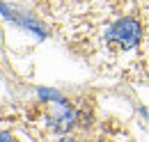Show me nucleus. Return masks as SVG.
<instances>
[{
    "mask_svg": "<svg viewBox=\"0 0 149 142\" xmlns=\"http://www.w3.org/2000/svg\"><path fill=\"white\" fill-rule=\"evenodd\" d=\"M55 106H57V110H55V115H53V119H51V124H53V128H55L57 133H67V131L76 124L78 112H76L67 101H60Z\"/></svg>",
    "mask_w": 149,
    "mask_h": 142,
    "instance_id": "f03ea898",
    "label": "nucleus"
},
{
    "mask_svg": "<svg viewBox=\"0 0 149 142\" xmlns=\"http://www.w3.org/2000/svg\"><path fill=\"white\" fill-rule=\"evenodd\" d=\"M106 39L110 44H117L122 48H133L142 39V25L135 18H119L106 30Z\"/></svg>",
    "mask_w": 149,
    "mask_h": 142,
    "instance_id": "f257e3e1",
    "label": "nucleus"
},
{
    "mask_svg": "<svg viewBox=\"0 0 149 142\" xmlns=\"http://www.w3.org/2000/svg\"><path fill=\"white\" fill-rule=\"evenodd\" d=\"M60 142H76V140H71V138H62Z\"/></svg>",
    "mask_w": 149,
    "mask_h": 142,
    "instance_id": "39448f33",
    "label": "nucleus"
},
{
    "mask_svg": "<svg viewBox=\"0 0 149 142\" xmlns=\"http://www.w3.org/2000/svg\"><path fill=\"white\" fill-rule=\"evenodd\" d=\"M37 96L41 99V101H53V103H60V101H64V99H62V94H60L57 89H46V87L37 89Z\"/></svg>",
    "mask_w": 149,
    "mask_h": 142,
    "instance_id": "7ed1b4c3",
    "label": "nucleus"
},
{
    "mask_svg": "<svg viewBox=\"0 0 149 142\" xmlns=\"http://www.w3.org/2000/svg\"><path fill=\"white\" fill-rule=\"evenodd\" d=\"M2 142H12V135H9V133H7V131H5V133H2Z\"/></svg>",
    "mask_w": 149,
    "mask_h": 142,
    "instance_id": "20e7f679",
    "label": "nucleus"
}]
</instances>
